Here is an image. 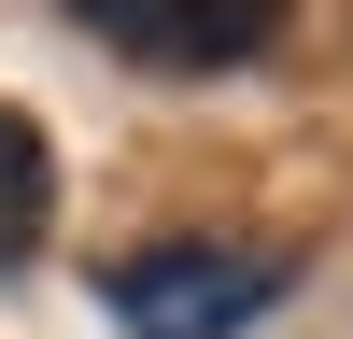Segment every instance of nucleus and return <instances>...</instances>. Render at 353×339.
<instances>
[{
  "mask_svg": "<svg viewBox=\"0 0 353 339\" xmlns=\"http://www.w3.org/2000/svg\"><path fill=\"white\" fill-rule=\"evenodd\" d=\"M99 297L128 339H241L297 297V254L283 240H141L99 269Z\"/></svg>",
  "mask_w": 353,
  "mask_h": 339,
  "instance_id": "obj_1",
  "label": "nucleus"
},
{
  "mask_svg": "<svg viewBox=\"0 0 353 339\" xmlns=\"http://www.w3.org/2000/svg\"><path fill=\"white\" fill-rule=\"evenodd\" d=\"M57 14H85L113 56H141V71H241V56L283 43L297 0H57Z\"/></svg>",
  "mask_w": 353,
  "mask_h": 339,
  "instance_id": "obj_2",
  "label": "nucleus"
},
{
  "mask_svg": "<svg viewBox=\"0 0 353 339\" xmlns=\"http://www.w3.org/2000/svg\"><path fill=\"white\" fill-rule=\"evenodd\" d=\"M43 226H57V156H43V127L0 99V269H14Z\"/></svg>",
  "mask_w": 353,
  "mask_h": 339,
  "instance_id": "obj_3",
  "label": "nucleus"
}]
</instances>
